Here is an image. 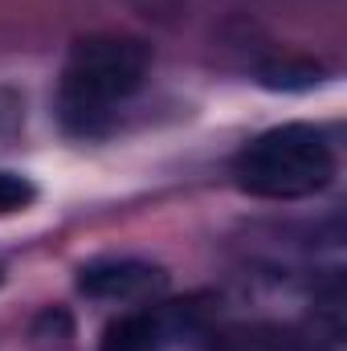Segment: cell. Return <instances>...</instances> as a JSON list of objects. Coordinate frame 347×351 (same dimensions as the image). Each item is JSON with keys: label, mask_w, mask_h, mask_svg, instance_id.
Segmentation results:
<instances>
[{"label": "cell", "mask_w": 347, "mask_h": 351, "mask_svg": "<svg viewBox=\"0 0 347 351\" xmlns=\"http://www.w3.org/2000/svg\"><path fill=\"white\" fill-rule=\"evenodd\" d=\"M152 74V45L123 33L78 37L58 78V114L74 135H98Z\"/></svg>", "instance_id": "6da1fadb"}, {"label": "cell", "mask_w": 347, "mask_h": 351, "mask_svg": "<svg viewBox=\"0 0 347 351\" xmlns=\"http://www.w3.org/2000/svg\"><path fill=\"white\" fill-rule=\"evenodd\" d=\"M335 147L311 123H282L233 156V184L258 200H307L335 180Z\"/></svg>", "instance_id": "7a4b0ae2"}, {"label": "cell", "mask_w": 347, "mask_h": 351, "mask_svg": "<svg viewBox=\"0 0 347 351\" xmlns=\"http://www.w3.org/2000/svg\"><path fill=\"white\" fill-rule=\"evenodd\" d=\"M213 331L217 327L204 298H152L119 315L102 331L98 351H208Z\"/></svg>", "instance_id": "3957f363"}, {"label": "cell", "mask_w": 347, "mask_h": 351, "mask_svg": "<svg viewBox=\"0 0 347 351\" xmlns=\"http://www.w3.org/2000/svg\"><path fill=\"white\" fill-rule=\"evenodd\" d=\"M168 286V269L147 258H98L78 269V290L98 302H152Z\"/></svg>", "instance_id": "277c9868"}, {"label": "cell", "mask_w": 347, "mask_h": 351, "mask_svg": "<svg viewBox=\"0 0 347 351\" xmlns=\"http://www.w3.org/2000/svg\"><path fill=\"white\" fill-rule=\"evenodd\" d=\"M208 351H319L302 331L282 323H233L217 327Z\"/></svg>", "instance_id": "5b68a950"}, {"label": "cell", "mask_w": 347, "mask_h": 351, "mask_svg": "<svg viewBox=\"0 0 347 351\" xmlns=\"http://www.w3.org/2000/svg\"><path fill=\"white\" fill-rule=\"evenodd\" d=\"M33 200H37V188H33V180H29V176L4 172V168H0V217L25 213Z\"/></svg>", "instance_id": "8992f818"}, {"label": "cell", "mask_w": 347, "mask_h": 351, "mask_svg": "<svg viewBox=\"0 0 347 351\" xmlns=\"http://www.w3.org/2000/svg\"><path fill=\"white\" fill-rule=\"evenodd\" d=\"M0 282H4V262H0Z\"/></svg>", "instance_id": "52a82bcc"}]
</instances>
